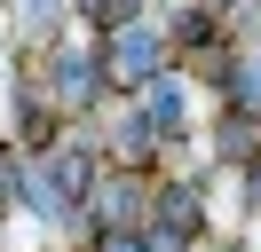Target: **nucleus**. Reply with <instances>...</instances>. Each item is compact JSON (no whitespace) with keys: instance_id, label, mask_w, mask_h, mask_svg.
<instances>
[{"instance_id":"1","label":"nucleus","mask_w":261,"mask_h":252,"mask_svg":"<svg viewBox=\"0 0 261 252\" xmlns=\"http://www.w3.org/2000/svg\"><path fill=\"white\" fill-rule=\"evenodd\" d=\"M111 71H119V79H150V71H159V40H150V32H119Z\"/></svg>"},{"instance_id":"2","label":"nucleus","mask_w":261,"mask_h":252,"mask_svg":"<svg viewBox=\"0 0 261 252\" xmlns=\"http://www.w3.org/2000/svg\"><path fill=\"white\" fill-rule=\"evenodd\" d=\"M56 87H64V94H87V87H95L87 55H56Z\"/></svg>"},{"instance_id":"3","label":"nucleus","mask_w":261,"mask_h":252,"mask_svg":"<svg viewBox=\"0 0 261 252\" xmlns=\"http://www.w3.org/2000/svg\"><path fill=\"white\" fill-rule=\"evenodd\" d=\"M150 118L174 134V126H182V87H150Z\"/></svg>"},{"instance_id":"4","label":"nucleus","mask_w":261,"mask_h":252,"mask_svg":"<svg viewBox=\"0 0 261 252\" xmlns=\"http://www.w3.org/2000/svg\"><path fill=\"white\" fill-rule=\"evenodd\" d=\"M127 8H135V0H87V16H95V24H127Z\"/></svg>"},{"instance_id":"5","label":"nucleus","mask_w":261,"mask_h":252,"mask_svg":"<svg viewBox=\"0 0 261 252\" xmlns=\"http://www.w3.org/2000/svg\"><path fill=\"white\" fill-rule=\"evenodd\" d=\"M143 252H182V236H174V229H159V236H150Z\"/></svg>"},{"instance_id":"6","label":"nucleus","mask_w":261,"mask_h":252,"mask_svg":"<svg viewBox=\"0 0 261 252\" xmlns=\"http://www.w3.org/2000/svg\"><path fill=\"white\" fill-rule=\"evenodd\" d=\"M103 252H143V244H135V236H103Z\"/></svg>"},{"instance_id":"7","label":"nucleus","mask_w":261,"mask_h":252,"mask_svg":"<svg viewBox=\"0 0 261 252\" xmlns=\"http://www.w3.org/2000/svg\"><path fill=\"white\" fill-rule=\"evenodd\" d=\"M0 189H8V158H0Z\"/></svg>"}]
</instances>
